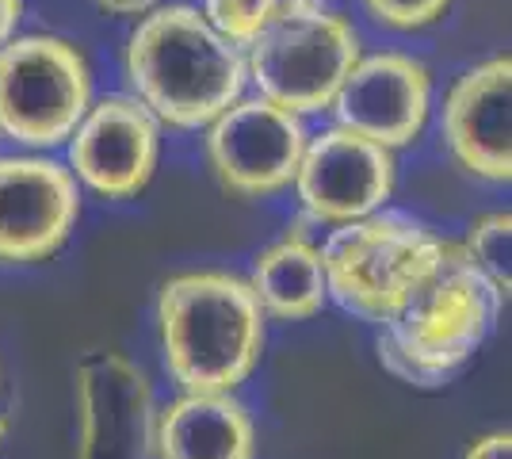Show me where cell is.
Instances as JSON below:
<instances>
[{
  "instance_id": "4",
  "label": "cell",
  "mask_w": 512,
  "mask_h": 459,
  "mask_svg": "<svg viewBox=\"0 0 512 459\" xmlns=\"http://www.w3.org/2000/svg\"><path fill=\"white\" fill-rule=\"evenodd\" d=\"M318 253L329 299L363 322L386 326L448 261L451 241L440 238L428 222L383 207L367 219L333 226Z\"/></svg>"
},
{
  "instance_id": "9",
  "label": "cell",
  "mask_w": 512,
  "mask_h": 459,
  "mask_svg": "<svg viewBox=\"0 0 512 459\" xmlns=\"http://www.w3.org/2000/svg\"><path fill=\"white\" fill-rule=\"evenodd\" d=\"M81 219V188L43 153L0 157V264H35L62 249Z\"/></svg>"
},
{
  "instance_id": "8",
  "label": "cell",
  "mask_w": 512,
  "mask_h": 459,
  "mask_svg": "<svg viewBox=\"0 0 512 459\" xmlns=\"http://www.w3.org/2000/svg\"><path fill=\"white\" fill-rule=\"evenodd\" d=\"M77 459H153L150 375L123 352L92 349L77 364Z\"/></svg>"
},
{
  "instance_id": "11",
  "label": "cell",
  "mask_w": 512,
  "mask_h": 459,
  "mask_svg": "<svg viewBox=\"0 0 512 459\" xmlns=\"http://www.w3.org/2000/svg\"><path fill=\"white\" fill-rule=\"evenodd\" d=\"M432 108V73L425 62L398 50L360 54L333 96V127L360 134L383 150H402L417 142Z\"/></svg>"
},
{
  "instance_id": "19",
  "label": "cell",
  "mask_w": 512,
  "mask_h": 459,
  "mask_svg": "<svg viewBox=\"0 0 512 459\" xmlns=\"http://www.w3.org/2000/svg\"><path fill=\"white\" fill-rule=\"evenodd\" d=\"M463 459H512V437L505 429H493V433L474 440Z\"/></svg>"
},
{
  "instance_id": "17",
  "label": "cell",
  "mask_w": 512,
  "mask_h": 459,
  "mask_svg": "<svg viewBox=\"0 0 512 459\" xmlns=\"http://www.w3.org/2000/svg\"><path fill=\"white\" fill-rule=\"evenodd\" d=\"M509 241H512V215L509 211H490L467 226V238L459 253L467 257L501 295H509L512 268H509Z\"/></svg>"
},
{
  "instance_id": "15",
  "label": "cell",
  "mask_w": 512,
  "mask_h": 459,
  "mask_svg": "<svg viewBox=\"0 0 512 459\" xmlns=\"http://www.w3.org/2000/svg\"><path fill=\"white\" fill-rule=\"evenodd\" d=\"M245 284L264 310V318L272 314L279 322H306L329 303L321 253L302 230H287L268 249H260Z\"/></svg>"
},
{
  "instance_id": "22",
  "label": "cell",
  "mask_w": 512,
  "mask_h": 459,
  "mask_svg": "<svg viewBox=\"0 0 512 459\" xmlns=\"http://www.w3.org/2000/svg\"><path fill=\"white\" fill-rule=\"evenodd\" d=\"M8 429H12V417H8V410H0V448H4V437H8Z\"/></svg>"
},
{
  "instance_id": "20",
  "label": "cell",
  "mask_w": 512,
  "mask_h": 459,
  "mask_svg": "<svg viewBox=\"0 0 512 459\" xmlns=\"http://www.w3.org/2000/svg\"><path fill=\"white\" fill-rule=\"evenodd\" d=\"M23 20V0H0V46L16 39V27Z\"/></svg>"
},
{
  "instance_id": "1",
  "label": "cell",
  "mask_w": 512,
  "mask_h": 459,
  "mask_svg": "<svg viewBox=\"0 0 512 459\" xmlns=\"http://www.w3.org/2000/svg\"><path fill=\"white\" fill-rule=\"evenodd\" d=\"M123 69L157 123L199 131L245 96V50L226 43L195 4H157L130 31Z\"/></svg>"
},
{
  "instance_id": "7",
  "label": "cell",
  "mask_w": 512,
  "mask_h": 459,
  "mask_svg": "<svg viewBox=\"0 0 512 459\" xmlns=\"http://www.w3.org/2000/svg\"><path fill=\"white\" fill-rule=\"evenodd\" d=\"M306 138L310 134L299 115L268 104L264 96H241L207 123L203 146L226 192L264 199L295 184Z\"/></svg>"
},
{
  "instance_id": "2",
  "label": "cell",
  "mask_w": 512,
  "mask_h": 459,
  "mask_svg": "<svg viewBox=\"0 0 512 459\" xmlns=\"http://www.w3.org/2000/svg\"><path fill=\"white\" fill-rule=\"evenodd\" d=\"M165 368L184 394H234L264 356V310L234 272H180L161 287Z\"/></svg>"
},
{
  "instance_id": "3",
  "label": "cell",
  "mask_w": 512,
  "mask_h": 459,
  "mask_svg": "<svg viewBox=\"0 0 512 459\" xmlns=\"http://www.w3.org/2000/svg\"><path fill=\"white\" fill-rule=\"evenodd\" d=\"M505 295L451 245L448 261L386 326H379V360L409 387H440L467 364L497 326Z\"/></svg>"
},
{
  "instance_id": "10",
  "label": "cell",
  "mask_w": 512,
  "mask_h": 459,
  "mask_svg": "<svg viewBox=\"0 0 512 459\" xmlns=\"http://www.w3.org/2000/svg\"><path fill=\"white\" fill-rule=\"evenodd\" d=\"M394 180V153L344 127H329L306 138L295 192L302 211L314 222L344 226L383 211L386 199L394 196Z\"/></svg>"
},
{
  "instance_id": "16",
  "label": "cell",
  "mask_w": 512,
  "mask_h": 459,
  "mask_svg": "<svg viewBox=\"0 0 512 459\" xmlns=\"http://www.w3.org/2000/svg\"><path fill=\"white\" fill-rule=\"evenodd\" d=\"M310 4H321V0H203L199 12L226 43L245 50L260 31H268L276 20L299 12V8H310Z\"/></svg>"
},
{
  "instance_id": "5",
  "label": "cell",
  "mask_w": 512,
  "mask_h": 459,
  "mask_svg": "<svg viewBox=\"0 0 512 459\" xmlns=\"http://www.w3.org/2000/svg\"><path fill=\"white\" fill-rule=\"evenodd\" d=\"M356 62L360 31L348 16L325 8V0L276 20L245 46V73L256 96L299 119L333 108Z\"/></svg>"
},
{
  "instance_id": "12",
  "label": "cell",
  "mask_w": 512,
  "mask_h": 459,
  "mask_svg": "<svg viewBox=\"0 0 512 459\" xmlns=\"http://www.w3.org/2000/svg\"><path fill=\"white\" fill-rule=\"evenodd\" d=\"M161 123L134 96H104L69 134V173L104 199H134L157 173Z\"/></svg>"
},
{
  "instance_id": "21",
  "label": "cell",
  "mask_w": 512,
  "mask_h": 459,
  "mask_svg": "<svg viewBox=\"0 0 512 459\" xmlns=\"http://www.w3.org/2000/svg\"><path fill=\"white\" fill-rule=\"evenodd\" d=\"M96 4L115 12V16H146L157 8V0H96Z\"/></svg>"
},
{
  "instance_id": "14",
  "label": "cell",
  "mask_w": 512,
  "mask_h": 459,
  "mask_svg": "<svg viewBox=\"0 0 512 459\" xmlns=\"http://www.w3.org/2000/svg\"><path fill=\"white\" fill-rule=\"evenodd\" d=\"M157 459H256L253 414L234 394H180L157 410Z\"/></svg>"
},
{
  "instance_id": "13",
  "label": "cell",
  "mask_w": 512,
  "mask_h": 459,
  "mask_svg": "<svg viewBox=\"0 0 512 459\" xmlns=\"http://www.w3.org/2000/svg\"><path fill=\"white\" fill-rule=\"evenodd\" d=\"M440 134L455 165L505 184L512 176V58L493 54L455 77L440 108Z\"/></svg>"
},
{
  "instance_id": "6",
  "label": "cell",
  "mask_w": 512,
  "mask_h": 459,
  "mask_svg": "<svg viewBox=\"0 0 512 459\" xmlns=\"http://www.w3.org/2000/svg\"><path fill=\"white\" fill-rule=\"evenodd\" d=\"M92 108L88 58L58 35H16L0 46V134L27 150L69 142Z\"/></svg>"
},
{
  "instance_id": "18",
  "label": "cell",
  "mask_w": 512,
  "mask_h": 459,
  "mask_svg": "<svg viewBox=\"0 0 512 459\" xmlns=\"http://www.w3.org/2000/svg\"><path fill=\"white\" fill-rule=\"evenodd\" d=\"M367 16L390 31H421L451 8V0H360Z\"/></svg>"
}]
</instances>
